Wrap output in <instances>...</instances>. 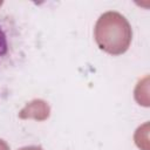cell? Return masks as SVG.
Here are the masks:
<instances>
[{
    "label": "cell",
    "instance_id": "cell-1",
    "mask_svg": "<svg viewBox=\"0 0 150 150\" xmlns=\"http://www.w3.org/2000/svg\"><path fill=\"white\" fill-rule=\"evenodd\" d=\"M21 46V38L15 21L0 14V75L14 64Z\"/></svg>",
    "mask_w": 150,
    "mask_h": 150
}]
</instances>
